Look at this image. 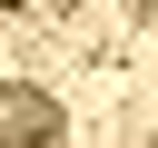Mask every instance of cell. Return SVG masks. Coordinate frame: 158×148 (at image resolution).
Listing matches in <instances>:
<instances>
[{
  "mask_svg": "<svg viewBox=\"0 0 158 148\" xmlns=\"http://www.w3.org/2000/svg\"><path fill=\"white\" fill-rule=\"evenodd\" d=\"M59 128H69V118H59V99H49V89H30V79H10V89H0V138H20V148H49Z\"/></svg>",
  "mask_w": 158,
  "mask_h": 148,
  "instance_id": "6da1fadb",
  "label": "cell"
}]
</instances>
